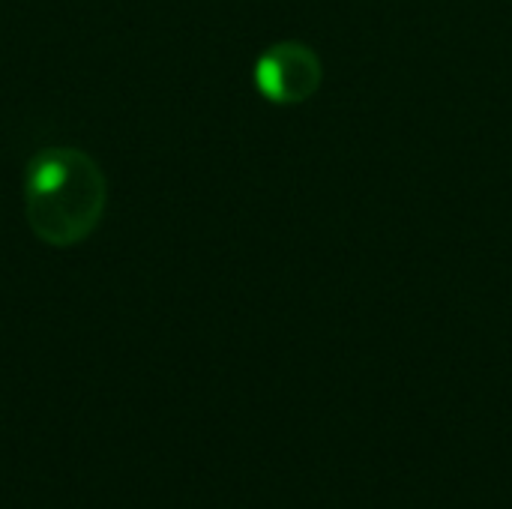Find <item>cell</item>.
Wrapping results in <instances>:
<instances>
[{
  "label": "cell",
  "mask_w": 512,
  "mask_h": 509,
  "mask_svg": "<svg viewBox=\"0 0 512 509\" xmlns=\"http://www.w3.org/2000/svg\"><path fill=\"white\" fill-rule=\"evenodd\" d=\"M108 201L105 174L75 147L42 150L24 177V213L48 246H75L99 225Z\"/></svg>",
  "instance_id": "1"
},
{
  "label": "cell",
  "mask_w": 512,
  "mask_h": 509,
  "mask_svg": "<svg viewBox=\"0 0 512 509\" xmlns=\"http://www.w3.org/2000/svg\"><path fill=\"white\" fill-rule=\"evenodd\" d=\"M255 84L270 102H303L321 84V60L300 42L273 45L255 66Z\"/></svg>",
  "instance_id": "2"
}]
</instances>
